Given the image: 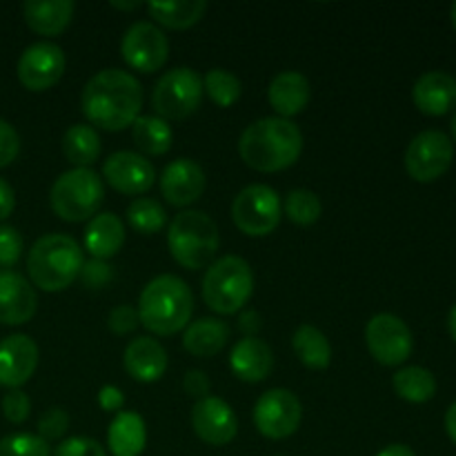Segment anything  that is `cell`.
Segmentation results:
<instances>
[{"label":"cell","instance_id":"obj_12","mask_svg":"<svg viewBox=\"0 0 456 456\" xmlns=\"http://www.w3.org/2000/svg\"><path fill=\"white\" fill-rule=\"evenodd\" d=\"M454 145L448 134L428 129L417 134L405 150V169L417 183H435L450 169Z\"/></svg>","mask_w":456,"mask_h":456},{"label":"cell","instance_id":"obj_26","mask_svg":"<svg viewBox=\"0 0 456 456\" xmlns=\"http://www.w3.org/2000/svg\"><path fill=\"white\" fill-rule=\"evenodd\" d=\"M107 445L114 456H141L147 445V428L141 414H116L107 430Z\"/></svg>","mask_w":456,"mask_h":456},{"label":"cell","instance_id":"obj_13","mask_svg":"<svg viewBox=\"0 0 456 456\" xmlns=\"http://www.w3.org/2000/svg\"><path fill=\"white\" fill-rule=\"evenodd\" d=\"M120 53L132 69L141 74H154L167 62L169 40L156 22L138 20L123 34Z\"/></svg>","mask_w":456,"mask_h":456},{"label":"cell","instance_id":"obj_28","mask_svg":"<svg viewBox=\"0 0 456 456\" xmlns=\"http://www.w3.org/2000/svg\"><path fill=\"white\" fill-rule=\"evenodd\" d=\"M134 145L138 147V154L142 156H163L172 150L174 132L167 120L160 116H138L132 125Z\"/></svg>","mask_w":456,"mask_h":456},{"label":"cell","instance_id":"obj_35","mask_svg":"<svg viewBox=\"0 0 456 456\" xmlns=\"http://www.w3.org/2000/svg\"><path fill=\"white\" fill-rule=\"evenodd\" d=\"M127 221L134 230L150 236L163 230L165 223H167V212H165V208L159 203V200L141 196V199L129 203Z\"/></svg>","mask_w":456,"mask_h":456},{"label":"cell","instance_id":"obj_51","mask_svg":"<svg viewBox=\"0 0 456 456\" xmlns=\"http://www.w3.org/2000/svg\"><path fill=\"white\" fill-rule=\"evenodd\" d=\"M448 330H450V337H452L456 343V305L450 310V314H448Z\"/></svg>","mask_w":456,"mask_h":456},{"label":"cell","instance_id":"obj_40","mask_svg":"<svg viewBox=\"0 0 456 456\" xmlns=\"http://www.w3.org/2000/svg\"><path fill=\"white\" fill-rule=\"evenodd\" d=\"M31 412V401L27 392L9 390L3 399V414L9 423H25Z\"/></svg>","mask_w":456,"mask_h":456},{"label":"cell","instance_id":"obj_34","mask_svg":"<svg viewBox=\"0 0 456 456\" xmlns=\"http://www.w3.org/2000/svg\"><path fill=\"white\" fill-rule=\"evenodd\" d=\"M283 212L294 225H314L316 221L323 214V205H321V199L312 190H305V187H298V190H292L283 200Z\"/></svg>","mask_w":456,"mask_h":456},{"label":"cell","instance_id":"obj_29","mask_svg":"<svg viewBox=\"0 0 456 456\" xmlns=\"http://www.w3.org/2000/svg\"><path fill=\"white\" fill-rule=\"evenodd\" d=\"M101 136L92 125H71L62 136V154L76 167H89L101 159Z\"/></svg>","mask_w":456,"mask_h":456},{"label":"cell","instance_id":"obj_8","mask_svg":"<svg viewBox=\"0 0 456 456\" xmlns=\"http://www.w3.org/2000/svg\"><path fill=\"white\" fill-rule=\"evenodd\" d=\"M203 78L190 67L165 71L151 92V107L163 120H185L203 102Z\"/></svg>","mask_w":456,"mask_h":456},{"label":"cell","instance_id":"obj_43","mask_svg":"<svg viewBox=\"0 0 456 456\" xmlns=\"http://www.w3.org/2000/svg\"><path fill=\"white\" fill-rule=\"evenodd\" d=\"M80 279L87 288H105L111 281V265L107 261H101V258H92L80 270Z\"/></svg>","mask_w":456,"mask_h":456},{"label":"cell","instance_id":"obj_42","mask_svg":"<svg viewBox=\"0 0 456 456\" xmlns=\"http://www.w3.org/2000/svg\"><path fill=\"white\" fill-rule=\"evenodd\" d=\"M138 310L132 305H116L107 316V325L114 334H129L138 328Z\"/></svg>","mask_w":456,"mask_h":456},{"label":"cell","instance_id":"obj_2","mask_svg":"<svg viewBox=\"0 0 456 456\" xmlns=\"http://www.w3.org/2000/svg\"><path fill=\"white\" fill-rule=\"evenodd\" d=\"M303 151V134L298 125L281 116H265L243 129L239 154L248 167L263 174L292 167Z\"/></svg>","mask_w":456,"mask_h":456},{"label":"cell","instance_id":"obj_14","mask_svg":"<svg viewBox=\"0 0 456 456\" xmlns=\"http://www.w3.org/2000/svg\"><path fill=\"white\" fill-rule=\"evenodd\" d=\"M67 67V58L62 47L56 43H34L20 53L18 58L16 74L22 87L29 92H45V89L53 87L58 80L62 78Z\"/></svg>","mask_w":456,"mask_h":456},{"label":"cell","instance_id":"obj_39","mask_svg":"<svg viewBox=\"0 0 456 456\" xmlns=\"http://www.w3.org/2000/svg\"><path fill=\"white\" fill-rule=\"evenodd\" d=\"M53 456H107L105 448L89 436H69L56 448Z\"/></svg>","mask_w":456,"mask_h":456},{"label":"cell","instance_id":"obj_32","mask_svg":"<svg viewBox=\"0 0 456 456\" xmlns=\"http://www.w3.org/2000/svg\"><path fill=\"white\" fill-rule=\"evenodd\" d=\"M395 392L408 403H428L436 395V379L435 374L421 365H408L401 368L392 377Z\"/></svg>","mask_w":456,"mask_h":456},{"label":"cell","instance_id":"obj_31","mask_svg":"<svg viewBox=\"0 0 456 456\" xmlns=\"http://www.w3.org/2000/svg\"><path fill=\"white\" fill-rule=\"evenodd\" d=\"M298 361L310 370H328L332 363V346L328 337L314 325H301L292 337Z\"/></svg>","mask_w":456,"mask_h":456},{"label":"cell","instance_id":"obj_19","mask_svg":"<svg viewBox=\"0 0 456 456\" xmlns=\"http://www.w3.org/2000/svg\"><path fill=\"white\" fill-rule=\"evenodd\" d=\"M38 310L36 289L25 276L12 270H0V323L22 325L34 319Z\"/></svg>","mask_w":456,"mask_h":456},{"label":"cell","instance_id":"obj_11","mask_svg":"<svg viewBox=\"0 0 456 456\" xmlns=\"http://www.w3.org/2000/svg\"><path fill=\"white\" fill-rule=\"evenodd\" d=\"M303 419V405L294 392L274 387L258 396L254 405V426L265 439L281 441L298 430Z\"/></svg>","mask_w":456,"mask_h":456},{"label":"cell","instance_id":"obj_25","mask_svg":"<svg viewBox=\"0 0 456 456\" xmlns=\"http://www.w3.org/2000/svg\"><path fill=\"white\" fill-rule=\"evenodd\" d=\"M125 243V225L116 214L102 212L89 218L87 230H85V249L92 254V258L116 256Z\"/></svg>","mask_w":456,"mask_h":456},{"label":"cell","instance_id":"obj_27","mask_svg":"<svg viewBox=\"0 0 456 456\" xmlns=\"http://www.w3.org/2000/svg\"><path fill=\"white\" fill-rule=\"evenodd\" d=\"M230 338V325L221 319H199L190 323L183 334V347L191 356L209 359L216 356Z\"/></svg>","mask_w":456,"mask_h":456},{"label":"cell","instance_id":"obj_50","mask_svg":"<svg viewBox=\"0 0 456 456\" xmlns=\"http://www.w3.org/2000/svg\"><path fill=\"white\" fill-rule=\"evenodd\" d=\"M111 7L114 9H120V12H132V9H138L141 7V3H138V0H132V3H123V0H120V3H111Z\"/></svg>","mask_w":456,"mask_h":456},{"label":"cell","instance_id":"obj_20","mask_svg":"<svg viewBox=\"0 0 456 456\" xmlns=\"http://www.w3.org/2000/svg\"><path fill=\"white\" fill-rule=\"evenodd\" d=\"M230 368L245 383L265 381L274 368L272 347L258 337H243L232 347Z\"/></svg>","mask_w":456,"mask_h":456},{"label":"cell","instance_id":"obj_22","mask_svg":"<svg viewBox=\"0 0 456 456\" xmlns=\"http://www.w3.org/2000/svg\"><path fill=\"white\" fill-rule=\"evenodd\" d=\"M310 80L301 71H281L272 78L270 87H267V101L281 118L289 120L292 116L301 114L310 105Z\"/></svg>","mask_w":456,"mask_h":456},{"label":"cell","instance_id":"obj_23","mask_svg":"<svg viewBox=\"0 0 456 456\" xmlns=\"http://www.w3.org/2000/svg\"><path fill=\"white\" fill-rule=\"evenodd\" d=\"M412 101L426 116H445L456 110V80L445 71H428L414 83Z\"/></svg>","mask_w":456,"mask_h":456},{"label":"cell","instance_id":"obj_5","mask_svg":"<svg viewBox=\"0 0 456 456\" xmlns=\"http://www.w3.org/2000/svg\"><path fill=\"white\" fill-rule=\"evenodd\" d=\"M218 245H221V234L216 221L200 209L176 214L169 223V254L185 270H203L212 265Z\"/></svg>","mask_w":456,"mask_h":456},{"label":"cell","instance_id":"obj_53","mask_svg":"<svg viewBox=\"0 0 456 456\" xmlns=\"http://www.w3.org/2000/svg\"><path fill=\"white\" fill-rule=\"evenodd\" d=\"M452 138H454V142H456V114H454V118H452Z\"/></svg>","mask_w":456,"mask_h":456},{"label":"cell","instance_id":"obj_49","mask_svg":"<svg viewBox=\"0 0 456 456\" xmlns=\"http://www.w3.org/2000/svg\"><path fill=\"white\" fill-rule=\"evenodd\" d=\"M445 432L456 444V403L450 405V410L445 412Z\"/></svg>","mask_w":456,"mask_h":456},{"label":"cell","instance_id":"obj_15","mask_svg":"<svg viewBox=\"0 0 456 456\" xmlns=\"http://www.w3.org/2000/svg\"><path fill=\"white\" fill-rule=\"evenodd\" d=\"M102 178L114 187L116 191L127 196L145 194L154 187L156 169L150 160L138 151H114L102 163Z\"/></svg>","mask_w":456,"mask_h":456},{"label":"cell","instance_id":"obj_6","mask_svg":"<svg viewBox=\"0 0 456 456\" xmlns=\"http://www.w3.org/2000/svg\"><path fill=\"white\" fill-rule=\"evenodd\" d=\"M254 292L252 267L245 258L221 256L208 267L203 276V301L216 314H236L245 307Z\"/></svg>","mask_w":456,"mask_h":456},{"label":"cell","instance_id":"obj_41","mask_svg":"<svg viewBox=\"0 0 456 456\" xmlns=\"http://www.w3.org/2000/svg\"><path fill=\"white\" fill-rule=\"evenodd\" d=\"M18 151H20V136L13 125L0 118V169L12 165L18 159Z\"/></svg>","mask_w":456,"mask_h":456},{"label":"cell","instance_id":"obj_38","mask_svg":"<svg viewBox=\"0 0 456 456\" xmlns=\"http://www.w3.org/2000/svg\"><path fill=\"white\" fill-rule=\"evenodd\" d=\"M22 254V236L16 227L0 225V265H16Z\"/></svg>","mask_w":456,"mask_h":456},{"label":"cell","instance_id":"obj_7","mask_svg":"<svg viewBox=\"0 0 456 456\" xmlns=\"http://www.w3.org/2000/svg\"><path fill=\"white\" fill-rule=\"evenodd\" d=\"M105 200L102 178L89 167H74L62 172L49 191V205L61 221L83 223L98 214Z\"/></svg>","mask_w":456,"mask_h":456},{"label":"cell","instance_id":"obj_47","mask_svg":"<svg viewBox=\"0 0 456 456\" xmlns=\"http://www.w3.org/2000/svg\"><path fill=\"white\" fill-rule=\"evenodd\" d=\"M16 208V194H13L12 185L4 178H0V221L9 216Z\"/></svg>","mask_w":456,"mask_h":456},{"label":"cell","instance_id":"obj_48","mask_svg":"<svg viewBox=\"0 0 456 456\" xmlns=\"http://www.w3.org/2000/svg\"><path fill=\"white\" fill-rule=\"evenodd\" d=\"M377 456H417V454H414V450L408 448V445L392 444V445H387V448H383Z\"/></svg>","mask_w":456,"mask_h":456},{"label":"cell","instance_id":"obj_44","mask_svg":"<svg viewBox=\"0 0 456 456\" xmlns=\"http://www.w3.org/2000/svg\"><path fill=\"white\" fill-rule=\"evenodd\" d=\"M183 387H185L187 396L200 401L209 396L212 381H209V377L203 372V370H190V372L185 374V379H183Z\"/></svg>","mask_w":456,"mask_h":456},{"label":"cell","instance_id":"obj_21","mask_svg":"<svg viewBox=\"0 0 456 456\" xmlns=\"http://www.w3.org/2000/svg\"><path fill=\"white\" fill-rule=\"evenodd\" d=\"M123 365L134 381L154 383L167 370V352L154 337H138L125 347Z\"/></svg>","mask_w":456,"mask_h":456},{"label":"cell","instance_id":"obj_46","mask_svg":"<svg viewBox=\"0 0 456 456\" xmlns=\"http://www.w3.org/2000/svg\"><path fill=\"white\" fill-rule=\"evenodd\" d=\"M239 330L243 337H256L263 330V316L256 310H245L239 316Z\"/></svg>","mask_w":456,"mask_h":456},{"label":"cell","instance_id":"obj_36","mask_svg":"<svg viewBox=\"0 0 456 456\" xmlns=\"http://www.w3.org/2000/svg\"><path fill=\"white\" fill-rule=\"evenodd\" d=\"M0 456H52L49 444L38 435H9L0 439Z\"/></svg>","mask_w":456,"mask_h":456},{"label":"cell","instance_id":"obj_52","mask_svg":"<svg viewBox=\"0 0 456 456\" xmlns=\"http://www.w3.org/2000/svg\"><path fill=\"white\" fill-rule=\"evenodd\" d=\"M450 20H452V25H454V29H456V3L452 4V7H450Z\"/></svg>","mask_w":456,"mask_h":456},{"label":"cell","instance_id":"obj_9","mask_svg":"<svg viewBox=\"0 0 456 456\" xmlns=\"http://www.w3.org/2000/svg\"><path fill=\"white\" fill-rule=\"evenodd\" d=\"M281 199L270 185H248L236 194L232 203L234 225L248 236H267L281 223Z\"/></svg>","mask_w":456,"mask_h":456},{"label":"cell","instance_id":"obj_3","mask_svg":"<svg viewBox=\"0 0 456 456\" xmlns=\"http://www.w3.org/2000/svg\"><path fill=\"white\" fill-rule=\"evenodd\" d=\"M194 314V294L190 285L174 274H160L142 288L138 298V319L156 337H172L190 325Z\"/></svg>","mask_w":456,"mask_h":456},{"label":"cell","instance_id":"obj_37","mask_svg":"<svg viewBox=\"0 0 456 456\" xmlns=\"http://www.w3.org/2000/svg\"><path fill=\"white\" fill-rule=\"evenodd\" d=\"M69 430V414L62 408H52L38 419V436L49 441H58L65 436V432Z\"/></svg>","mask_w":456,"mask_h":456},{"label":"cell","instance_id":"obj_45","mask_svg":"<svg viewBox=\"0 0 456 456\" xmlns=\"http://www.w3.org/2000/svg\"><path fill=\"white\" fill-rule=\"evenodd\" d=\"M125 403V395L120 387L116 386H102L98 390V405H101L105 412H120Z\"/></svg>","mask_w":456,"mask_h":456},{"label":"cell","instance_id":"obj_24","mask_svg":"<svg viewBox=\"0 0 456 456\" xmlns=\"http://www.w3.org/2000/svg\"><path fill=\"white\" fill-rule=\"evenodd\" d=\"M76 4L71 0H27L22 16L27 27L40 36H58L69 27Z\"/></svg>","mask_w":456,"mask_h":456},{"label":"cell","instance_id":"obj_1","mask_svg":"<svg viewBox=\"0 0 456 456\" xmlns=\"http://www.w3.org/2000/svg\"><path fill=\"white\" fill-rule=\"evenodd\" d=\"M80 107L94 129L120 132L141 116L142 85L129 71L102 69L85 85Z\"/></svg>","mask_w":456,"mask_h":456},{"label":"cell","instance_id":"obj_30","mask_svg":"<svg viewBox=\"0 0 456 456\" xmlns=\"http://www.w3.org/2000/svg\"><path fill=\"white\" fill-rule=\"evenodd\" d=\"M150 18L167 29H190L208 12L205 0H172V3H150L147 4Z\"/></svg>","mask_w":456,"mask_h":456},{"label":"cell","instance_id":"obj_33","mask_svg":"<svg viewBox=\"0 0 456 456\" xmlns=\"http://www.w3.org/2000/svg\"><path fill=\"white\" fill-rule=\"evenodd\" d=\"M203 92L212 98V102H216L218 107H232L239 102L240 94H243V83L236 74L232 71L221 69V67H214L205 74L203 78Z\"/></svg>","mask_w":456,"mask_h":456},{"label":"cell","instance_id":"obj_10","mask_svg":"<svg viewBox=\"0 0 456 456\" xmlns=\"http://www.w3.org/2000/svg\"><path fill=\"white\" fill-rule=\"evenodd\" d=\"M365 346L374 361L387 368L405 363L414 350V338L408 323L390 312L374 314L365 325Z\"/></svg>","mask_w":456,"mask_h":456},{"label":"cell","instance_id":"obj_17","mask_svg":"<svg viewBox=\"0 0 456 456\" xmlns=\"http://www.w3.org/2000/svg\"><path fill=\"white\" fill-rule=\"evenodd\" d=\"M38 368V346L27 334H12L0 341V386L20 390Z\"/></svg>","mask_w":456,"mask_h":456},{"label":"cell","instance_id":"obj_18","mask_svg":"<svg viewBox=\"0 0 456 456\" xmlns=\"http://www.w3.org/2000/svg\"><path fill=\"white\" fill-rule=\"evenodd\" d=\"M208 178L203 167L191 159H176L160 174V194L174 208H187L203 196Z\"/></svg>","mask_w":456,"mask_h":456},{"label":"cell","instance_id":"obj_16","mask_svg":"<svg viewBox=\"0 0 456 456\" xmlns=\"http://www.w3.org/2000/svg\"><path fill=\"white\" fill-rule=\"evenodd\" d=\"M191 428L200 441L214 445V448H221V445L234 441L236 432H239V419L230 403L209 395L208 399L196 401V405L191 408Z\"/></svg>","mask_w":456,"mask_h":456},{"label":"cell","instance_id":"obj_4","mask_svg":"<svg viewBox=\"0 0 456 456\" xmlns=\"http://www.w3.org/2000/svg\"><path fill=\"white\" fill-rule=\"evenodd\" d=\"M83 248L67 234L40 236L27 256L31 283L43 292H62L80 276Z\"/></svg>","mask_w":456,"mask_h":456}]
</instances>
